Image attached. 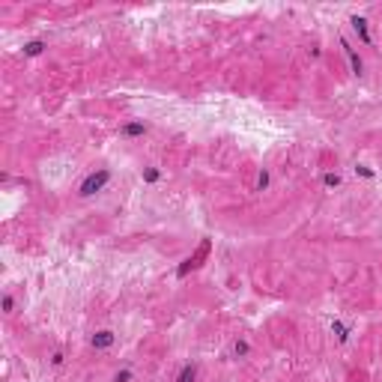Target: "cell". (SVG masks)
<instances>
[{"label":"cell","mask_w":382,"mask_h":382,"mask_svg":"<svg viewBox=\"0 0 382 382\" xmlns=\"http://www.w3.org/2000/svg\"><path fill=\"white\" fill-rule=\"evenodd\" d=\"M111 179H114V173H111L108 167H99V170L87 173V176L81 179V185H78V197H81V200H87V197H93V194L105 191Z\"/></svg>","instance_id":"6da1fadb"},{"label":"cell","mask_w":382,"mask_h":382,"mask_svg":"<svg viewBox=\"0 0 382 382\" xmlns=\"http://www.w3.org/2000/svg\"><path fill=\"white\" fill-rule=\"evenodd\" d=\"M146 131H149V123L146 120H128V123L120 126V137H126V140H137Z\"/></svg>","instance_id":"7a4b0ae2"},{"label":"cell","mask_w":382,"mask_h":382,"mask_svg":"<svg viewBox=\"0 0 382 382\" xmlns=\"http://www.w3.org/2000/svg\"><path fill=\"white\" fill-rule=\"evenodd\" d=\"M114 344H117V335H114L111 329H99V332L90 335V347H93V350H111Z\"/></svg>","instance_id":"3957f363"},{"label":"cell","mask_w":382,"mask_h":382,"mask_svg":"<svg viewBox=\"0 0 382 382\" xmlns=\"http://www.w3.org/2000/svg\"><path fill=\"white\" fill-rule=\"evenodd\" d=\"M197 374H200V368H197L194 362H185V365L176 371L173 382H197Z\"/></svg>","instance_id":"277c9868"},{"label":"cell","mask_w":382,"mask_h":382,"mask_svg":"<svg viewBox=\"0 0 382 382\" xmlns=\"http://www.w3.org/2000/svg\"><path fill=\"white\" fill-rule=\"evenodd\" d=\"M341 45H344V54H347V60H350V66H353V72H356V75L362 78V75H365V63H362V57L356 54V48H353L350 42H341Z\"/></svg>","instance_id":"5b68a950"},{"label":"cell","mask_w":382,"mask_h":382,"mask_svg":"<svg viewBox=\"0 0 382 382\" xmlns=\"http://www.w3.org/2000/svg\"><path fill=\"white\" fill-rule=\"evenodd\" d=\"M350 24H353V30L362 36V42H365V45H374V39H371V30H368V21H365L362 15H353V18H350Z\"/></svg>","instance_id":"8992f818"},{"label":"cell","mask_w":382,"mask_h":382,"mask_svg":"<svg viewBox=\"0 0 382 382\" xmlns=\"http://www.w3.org/2000/svg\"><path fill=\"white\" fill-rule=\"evenodd\" d=\"M230 353H233L236 359H248V356H251V344H248L245 338H236L233 347H230Z\"/></svg>","instance_id":"52a82bcc"},{"label":"cell","mask_w":382,"mask_h":382,"mask_svg":"<svg viewBox=\"0 0 382 382\" xmlns=\"http://www.w3.org/2000/svg\"><path fill=\"white\" fill-rule=\"evenodd\" d=\"M42 51H45V42L42 39H33V42L24 45V57H39Z\"/></svg>","instance_id":"ba28073f"},{"label":"cell","mask_w":382,"mask_h":382,"mask_svg":"<svg viewBox=\"0 0 382 382\" xmlns=\"http://www.w3.org/2000/svg\"><path fill=\"white\" fill-rule=\"evenodd\" d=\"M111 382H134V371L131 368H120V371H114Z\"/></svg>","instance_id":"9c48e42d"},{"label":"cell","mask_w":382,"mask_h":382,"mask_svg":"<svg viewBox=\"0 0 382 382\" xmlns=\"http://www.w3.org/2000/svg\"><path fill=\"white\" fill-rule=\"evenodd\" d=\"M323 185H326V188H338V185H341V173H326V176H323Z\"/></svg>","instance_id":"30bf717a"},{"label":"cell","mask_w":382,"mask_h":382,"mask_svg":"<svg viewBox=\"0 0 382 382\" xmlns=\"http://www.w3.org/2000/svg\"><path fill=\"white\" fill-rule=\"evenodd\" d=\"M143 179H146V182H158V179H161V170H158V167H146V170H143Z\"/></svg>","instance_id":"8fae6325"},{"label":"cell","mask_w":382,"mask_h":382,"mask_svg":"<svg viewBox=\"0 0 382 382\" xmlns=\"http://www.w3.org/2000/svg\"><path fill=\"white\" fill-rule=\"evenodd\" d=\"M269 179H272V176H269V170H263V173H260V179H257V191H266V188H269Z\"/></svg>","instance_id":"7c38bea8"},{"label":"cell","mask_w":382,"mask_h":382,"mask_svg":"<svg viewBox=\"0 0 382 382\" xmlns=\"http://www.w3.org/2000/svg\"><path fill=\"white\" fill-rule=\"evenodd\" d=\"M3 311H6V314H12V311H15V299H12L9 293L3 296Z\"/></svg>","instance_id":"4fadbf2b"},{"label":"cell","mask_w":382,"mask_h":382,"mask_svg":"<svg viewBox=\"0 0 382 382\" xmlns=\"http://www.w3.org/2000/svg\"><path fill=\"white\" fill-rule=\"evenodd\" d=\"M66 359H63V353H51V368H60Z\"/></svg>","instance_id":"5bb4252c"}]
</instances>
